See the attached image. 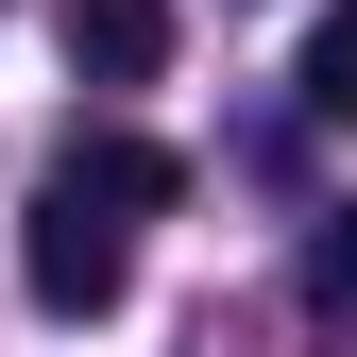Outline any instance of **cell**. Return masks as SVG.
<instances>
[{"instance_id":"obj_1","label":"cell","mask_w":357,"mask_h":357,"mask_svg":"<svg viewBox=\"0 0 357 357\" xmlns=\"http://www.w3.org/2000/svg\"><path fill=\"white\" fill-rule=\"evenodd\" d=\"M17 289L52 306V324H102V306L137 289V221L85 204V188H52V204H34V238H17Z\"/></svg>"},{"instance_id":"obj_2","label":"cell","mask_w":357,"mask_h":357,"mask_svg":"<svg viewBox=\"0 0 357 357\" xmlns=\"http://www.w3.org/2000/svg\"><path fill=\"white\" fill-rule=\"evenodd\" d=\"M68 68L85 85H153L170 68V0H68Z\"/></svg>"},{"instance_id":"obj_3","label":"cell","mask_w":357,"mask_h":357,"mask_svg":"<svg viewBox=\"0 0 357 357\" xmlns=\"http://www.w3.org/2000/svg\"><path fill=\"white\" fill-rule=\"evenodd\" d=\"M52 188H85V204H119V221H153L170 188H188V170H170L153 137H68V170H52Z\"/></svg>"},{"instance_id":"obj_4","label":"cell","mask_w":357,"mask_h":357,"mask_svg":"<svg viewBox=\"0 0 357 357\" xmlns=\"http://www.w3.org/2000/svg\"><path fill=\"white\" fill-rule=\"evenodd\" d=\"M289 102H306V119H357V0H340L324 34H306V68H289Z\"/></svg>"},{"instance_id":"obj_5","label":"cell","mask_w":357,"mask_h":357,"mask_svg":"<svg viewBox=\"0 0 357 357\" xmlns=\"http://www.w3.org/2000/svg\"><path fill=\"white\" fill-rule=\"evenodd\" d=\"M306 306L357 324V204H324V238H306Z\"/></svg>"}]
</instances>
